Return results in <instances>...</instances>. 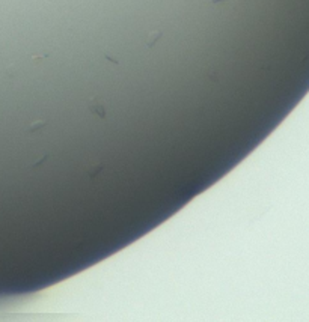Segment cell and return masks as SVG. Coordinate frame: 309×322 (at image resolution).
Listing matches in <instances>:
<instances>
[{
    "label": "cell",
    "mask_w": 309,
    "mask_h": 322,
    "mask_svg": "<svg viewBox=\"0 0 309 322\" xmlns=\"http://www.w3.org/2000/svg\"><path fill=\"white\" fill-rule=\"evenodd\" d=\"M47 158H48V154H42L38 160L33 163V167H36V166H39V164H42V163H45L47 161Z\"/></svg>",
    "instance_id": "obj_4"
},
{
    "label": "cell",
    "mask_w": 309,
    "mask_h": 322,
    "mask_svg": "<svg viewBox=\"0 0 309 322\" xmlns=\"http://www.w3.org/2000/svg\"><path fill=\"white\" fill-rule=\"evenodd\" d=\"M45 126H47V121H44V119L35 121V122H32V123L27 126V132H36V131L42 129V128H45Z\"/></svg>",
    "instance_id": "obj_3"
},
{
    "label": "cell",
    "mask_w": 309,
    "mask_h": 322,
    "mask_svg": "<svg viewBox=\"0 0 309 322\" xmlns=\"http://www.w3.org/2000/svg\"><path fill=\"white\" fill-rule=\"evenodd\" d=\"M88 109H89V112H90V113L97 115V116H98V118H101V119H104V118H106V115H107L106 106H104L103 102H100L97 98H92V99H89Z\"/></svg>",
    "instance_id": "obj_1"
},
{
    "label": "cell",
    "mask_w": 309,
    "mask_h": 322,
    "mask_svg": "<svg viewBox=\"0 0 309 322\" xmlns=\"http://www.w3.org/2000/svg\"><path fill=\"white\" fill-rule=\"evenodd\" d=\"M161 30H158V29H155V30H151L149 33H148V38H146V45L149 47V48H152L157 42H158V39L161 38Z\"/></svg>",
    "instance_id": "obj_2"
},
{
    "label": "cell",
    "mask_w": 309,
    "mask_h": 322,
    "mask_svg": "<svg viewBox=\"0 0 309 322\" xmlns=\"http://www.w3.org/2000/svg\"><path fill=\"white\" fill-rule=\"evenodd\" d=\"M103 167L101 166H95V167H92L90 169V172H89V176H95V175H98V170H101Z\"/></svg>",
    "instance_id": "obj_5"
},
{
    "label": "cell",
    "mask_w": 309,
    "mask_h": 322,
    "mask_svg": "<svg viewBox=\"0 0 309 322\" xmlns=\"http://www.w3.org/2000/svg\"><path fill=\"white\" fill-rule=\"evenodd\" d=\"M219 2H225V0H213V3H219Z\"/></svg>",
    "instance_id": "obj_6"
}]
</instances>
